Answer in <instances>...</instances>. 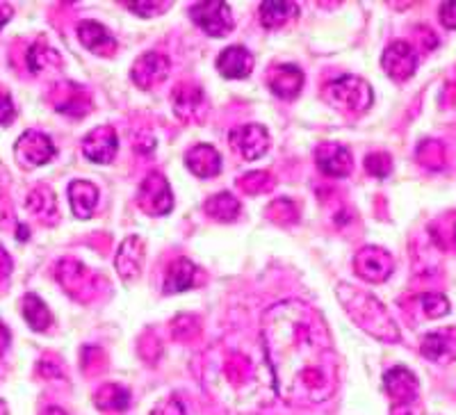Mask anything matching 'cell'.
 <instances>
[{"mask_svg":"<svg viewBox=\"0 0 456 415\" xmlns=\"http://www.w3.org/2000/svg\"><path fill=\"white\" fill-rule=\"evenodd\" d=\"M60 94H62V99L55 101V110L57 112H62V115L69 117H85L89 112V99L87 94L83 92L80 85H60Z\"/></svg>","mask_w":456,"mask_h":415,"instance_id":"cell-25","label":"cell"},{"mask_svg":"<svg viewBox=\"0 0 456 415\" xmlns=\"http://www.w3.org/2000/svg\"><path fill=\"white\" fill-rule=\"evenodd\" d=\"M315 160L322 174H327L331 178H345L352 172L354 160L345 146L336 144V142H322L315 149Z\"/></svg>","mask_w":456,"mask_h":415,"instance_id":"cell-11","label":"cell"},{"mask_svg":"<svg viewBox=\"0 0 456 415\" xmlns=\"http://www.w3.org/2000/svg\"><path fill=\"white\" fill-rule=\"evenodd\" d=\"M336 295L340 299L342 308L347 311V315L352 317V322H356L358 329H363L365 333H370L381 343H399L402 340V333H399L393 315L377 297L352 288L349 283H340Z\"/></svg>","mask_w":456,"mask_h":415,"instance_id":"cell-2","label":"cell"},{"mask_svg":"<svg viewBox=\"0 0 456 415\" xmlns=\"http://www.w3.org/2000/svg\"><path fill=\"white\" fill-rule=\"evenodd\" d=\"M10 272H12V258H10V254H7V251L0 247V281L7 279V276H10Z\"/></svg>","mask_w":456,"mask_h":415,"instance_id":"cell-40","label":"cell"},{"mask_svg":"<svg viewBox=\"0 0 456 415\" xmlns=\"http://www.w3.org/2000/svg\"><path fill=\"white\" fill-rule=\"evenodd\" d=\"M265 215L276 224H295L297 219H299V210H297V206L290 199H276V201L270 203V208L265 210Z\"/></svg>","mask_w":456,"mask_h":415,"instance_id":"cell-33","label":"cell"},{"mask_svg":"<svg viewBox=\"0 0 456 415\" xmlns=\"http://www.w3.org/2000/svg\"><path fill=\"white\" fill-rule=\"evenodd\" d=\"M206 213L208 217H213L215 222H235L240 215V201L228 192H219L206 201Z\"/></svg>","mask_w":456,"mask_h":415,"instance_id":"cell-28","label":"cell"},{"mask_svg":"<svg viewBox=\"0 0 456 415\" xmlns=\"http://www.w3.org/2000/svg\"><path fill=\"white\" fill-rule=\"evenodd\" d=\"M254 55L244 46H228L226 51H222V55L217 58V71L222 73L224 78L231 80H242L249 78L251 71H254Z\"/></svg>","mask_w":456,"mask_h":415,"instance_id":"cell-17","label":"cell"},{"mask_svg":"<svg viewBox=\"0 0 456 415\" xmlns=\"http://www.w3.org/2000/svg\"><path fill=\"white\" fill-rule=\"evenodd\" d=\"M263 352L285 404L311 406L338 390V354L320 313L288 299L263 315Z\"/></svg>","mask_w":456,"mask_h":415,"instance_id":"cell-1","label":"cell"},{"mask_svg":"<svg viewBox=\"0 0 456 415\" xmlns=\"http://www.w3.org/2000/svg\"><path fill=\"white\" fill-rule=\"evenodd\" d=\"M304 80H306V76L295 64H281V67L272 69L270 76H267V85H270L272 94L285 101H292L299 96Z\"/></svg>","mask_w":456,"mask_h":415,"instance_id":"cell-15","label":"cell"},{"mask_svg":"<svg viewBox=\"0 0 456 415\" xmlns=\"http://www.w3.org/2000/svg\"><path fill=\"white\" fill-rule=\"evenodd\" d=\"M69 201H71L76 217L89 219L99 203V187L89 181H73L69 185Z\"/></svg>","mask_w":456,"mask_h":415,"instance_id":"cell-21","label":"cell"},{"mask_svg":"<svg viewBox=\"0 0 456 415\" xmlns=\"http://www.w3.org/2000/svg\"><path fill=\"white\" fill-rule=\"evenodd\" d=\"M231 144L244 160H258L270 149V133L260 124H244L231 133Z\"/></svg>","mask_w":456,"mask_h":415,"instance_id":"cell-9","label":"cell"},{"mask_svg":"<svg viewBox=\"0 0 456 415\" xmlns=\"http://www.w3.org/2000/svg\"><path fill=\"white\" fill-rule=\"evenodd\" d=\"M324 99L336 108L345 110L349 115H361L368 112L370 105L374 103L372 87L358 76H345L340 80H333L324 89Z\"/></svg>","mask_w":456,"mask_h":415,"instance_id":"cell-3","label":"cell"},{"mask_svg":"<svg viewBox=\"0 0 456 415\" xmlns=\"http://www.w3.org/2000/svg\"><path fill=\"white\" fill-rule=\"evenodd\" d=\"M390 415H413V411H411V404H393Z\"/></svg>","mask_w":456,"mask_h":415,"instance_id":"cell-43","label":"cell"},{"mask_svg":"<svg viewBox=\"0 0 456 415\" xmlns=\"http://www.w3.org/2000/svg\"><path fill=\"white\" fill-rule=\"evenodd\" d=\"M10 340H12L10 331H7L5 324L0 322V356H3V354L7 352V347H10Z\"/></svg>","mask_w":456,"mask_h":415,"instance_id":"cell-41","label":"cell"},{"mask_svg":"<svg viewBox=\"0 0 456 415\" xmlns=\"http://www.w3.org/2000/svg\"><path fill=\"white\" fill-rule=\"evenodd\" d=\"M21 311H23V317H26V322L30 324L32 331H48V329H51L53 324L51 311H48L46 304H44L35 292H28V295L23 297Z\"/></svg>","mask_w":456,"mask_h":415,"instance_id":"cell-27","label":"cell"},{"mask_svg":"<svg viewBox=\"0 0 456 415\" xmlns=\"http://www.w3.org/2000/svg\"><path fill=\"white\" fill-rule=\"evenodd\" d=\"M42 415H67V413H64L62 409H57V406H51V409H46V411H44Z\"/></svg>","mask_w":456,"mask_h":415,"instance_id":"cell-44","label":"cell"},{"mask_svg":"<svg viewBox=\"0 0 456 415\" xmlns=\"http://www.w3.org/2000/svg\"><path fill=\"white\" fill-rule=\"evenodd\" d=\"M171 103L181 119H199L203 110H206V99H203V89L194 83H181L174 94H171Z\"/></svg>","mask_w":456,"mask_h":415,"instance_id":"cell-18","label":"cell"},{"mask_svg":"<svg viewBox=\"0 0 456 415\" xmlns=\"http://www.w3.org/2000/svg\"><path fill=\"white\" fill-rule=\"evenodd\" d=\"M117 151H119V137H117L112 126H99V128H94L83 140L85 158L96 162V165H108V162H112L114 156H117Z\"/></svg>","mask_w":456,"mask_h":415,"instance_id":"cell-10","label":"cell"},{"mask_svg":"<svg viewBox=\"0 0 456 415\" xmlns=\"http://www.w3.org/2000/svg\"><path fill=\"white\" fill-rule=\"evenodd\" d=\"M0 415H10V409H7V404L3 400H0Z\"/></svg>","mask_w":456,"mask_h":415,"instance_id":"cell-45","label":"cell"},{"mask_svg":"<svg viewBox=\"0 0 456 415\" xmlns=\"http://www.w3.org/2000/svg\"><path fill=\"white\" fill-rule=\"evenodd\" d=\"M78 39L87 51L96 53V55H112L117 51V39L110 35L105 26L96 21H83L78 26Z\"/></svg>","mask_w":456,"mask_h":415,"instance_id":"cell-20","label":"cell"},{"mask_svg":"<svg viewBox=\"0 0 456 415\" xmlns=\"http://www.w3.org/2000/svg\"><path fill=\"white\" fill-rule=\"evenodd\" d=\"M420 354L441 365L456 361V327L427 333L420 343Z\"/></svg>","mask_w":456,"mask_h":415,"instance_id":"cell-14","label":"cell"},{"mask_svg":"<svg viewBox=\"0 0 456 415\" xmlns=\"http://www.w3.org/2000/svg\"><path fill=\"white\" fill-rule=\"evenodd\" d=\"M299 7L290 0H267L260 5V23H263L267 30H276V28L285 26L290 21L292 16L297 14Z\"/></svg>","mask_w":456,"mask_h":415,"instance_id":"cell-26","label":"cell"},{"mask_svg":"<svg viewBox=\"0 0 456 415\" xmlns=\"http://www.w3.org/2000/svg\"><path fill=\"white\" fill-rule=\"evenodd\" d=\"M57 279L67 288V292H71L76 297V290H83V288H92V274L85 265H80L78 260H60L57 263Z\"/></svg>","mask_w":456,"mask_h":415,"instance_id":"cell-24","label":"cell"},{"mask_svg":"<svg viewBox=\"0 0 456 415\" xmlns=\"http://www.w3.org/2000/svg\"><path fill=\"white\" fill-rule=\"evenodd\" d=\"M187 169L197 178H213L222 172V156L210 144H197L185 153Z\"/></svg>","mask_w":456,"mask_h":415,"instance_id":"cell-19","label":"cell"},{"mask_svg":"<svg viewBox=\"0 0 456 415\" xmlns=\"http://www.w3.org/2000/svg\"><path fill=\"white\" fill-rule=\"evenodd\" d=\"M55 153L57 151L51 137L39 133V130H28V133H23L14 146L16 160H19L21 167H26V169L46 165V162H51L55 158Z\"/></svg>","mask_w":456,"mask_h":415,"instance_id":"cell-5","label":"cell"},{"mask_svg":"<svg viewBox=\"0 0 456 415\" xmlns=\"http://www.w3.org/2000/svg\"><path fill=\"white\" fill-rule=\"evenodd\" d=\"M194 276H197V267H194L192 260H174L165 276V292L167 295H178V292L190 290L194 286Z\"/></svg>","mask_w":456,"mask_h":415,"instance_id":"cell-22","label":"cell"},{"mask_svg":"<svg viewBox=\"0 0 456 415\" xmlns=\"http://www.w3.org/2000/svg\"><path fill=\"white\" fill-rule=\"evenodd\" d=\"M418 53L415 48L411 46L409 42H393L388 48L384 51V58H381V67H384L386 76L393 78L395 83H406L418 69Z\"/></svg>","mask_w":456,"mask_h":415,"instance_id":"cell-8","label":"cell"},{"mask_svg":"<svg viewBox=\"0 0 456 415\" xmlns=\"http://www.w3.org/2000/svg\"><path fill=\"white\" fill-rule=\"evenodd\" d=\"M16 110H14V103H12L10 96H5V94H0V126H7L12 119H14Z\"/></svg>","mask_w":456,"mask_h":415,"instance_id":"cell-38","label":"cell"},{"mask_svg":"<svg viewBox=\"0 0 456 415\" xmlns=\"http://www.w3.org/2000/svg\"><path fill=\"white\" fill-rule=\"evenodd\" d=\"M26 206L39 222L51 224V226L57 222V201L51 187L37 185L35 190L28 194Z\"/></svg>","mask_w":456,"mask_h":415,"instance_id":"cell-23","label":"cell"},{"mask_svg":"<svg viewBox=\"0 0 456 415\" xmlns=\"http://www.w3.org/2000/svg\"><path fill=\"white\" fill-rule=\"evenodd\" d=\"M60 64H62V58H60L53 48H48L44 42H37L35 46H30V51H28V67H30L32 73H42L44 69L60 67Z\"/></svg>","mask_w":456,"mask_h":415,"instance_id":"cell-30","label":"cell"},{"mask_svg":"<svg viewBox=\"0 0 456 415\" xmlns=\"http://www.w3.org/2000/svg\"><path fill=\"white\" fill-rule=\"evenodd\" d=\"M384 388L393 397L395 404H413L420 395V384L415 379V374L404 365H397V368L386 372Z\"/></svg>","mask_w":456,"mask_h":415,"instance_id":"cell-13","label":"cell"},{"mask_svg":"<svg viewBox=\"0 0 456 415\" xmlns=\"http://www.w3.org/2000/svg\"><path fill=\"white\" fill-rule=\"evenodd\" d=\"M420 301V308L429 320H438V317H445L447 313L452 311L450 301H447L445 295L441 292H427V295L418 297Z\"/></svg>","mask_w":456,"mask_h":415,"instance_id":"cell-32","label":"cell"},{"mask_svg":"<svg viewBox=\"0 0 456 415\" xmlns=\"http://www.w3.org/2000/svg\"><path fill=\"white\" fill-rule=\"evenodd\" d=\"M10 19H12V7L7 5V3H0V28L5 26Z\"/></svg>","mask_w":456,"mask_h":415,"instance_id":"cell-42","label":"cell"},{"mask_svg":"<svg viewBox=\"0 0 456 415\" xmlns=\"http://www.w3.org/2000/svg\"><path fill=\"white\" fill-rule=\"evenodd\" d=\"M240 190L247 194H263V192H270L272 187H274V178L272 174L267 172H251L247 176H242L238 181Z\"/></svg>","mask_w":456,"mask_h":415,"instance_id":"cell-34","label":"cell"},{"mask_svg":"<svg viewBox=\"0 0 456 415\" xmlns=\"http://www.w3.org/2000/svg\"><path fill=\"white\" fill-rule=\"evenodd\" d=\"M153 415H185V409H183L181 402L171 397V400L162 402V404L153 411Z\"/></svg>","mask_w":456,"mask_h":415,"instance_id":"cell-39","label":"cell"},{"mask_svg":"<svg viewBox=\"0 0 456 415\" xmlns=\"http://www.w3.org/2000/svg\"><path fill=\"white\" fill-rule=\"evenodd\" d=\"M365 172L374 178H388L393 172V158L388 153H370L365 158Z\"/></svg>","mask_w":456,"mask_h":415,"instance_id":"cell-35","label":"cell"},{"mask_svg":"<svg viewBox=\"0 0 456 415\" xmlns=\"http://www.w3.org/2000/svg\"><path fill=\"white\" fill-rule=\"evenodd\" d=\"M169 76V60L160 53H144L135 64H133V71H130V78L137 87L151 89L160 85L162 80Z\"/></svg>","mask_w":456,"mask_h":415,"instance_id":"cell-12","label":"cell"},{"mask_svg":"<svg viewBox=\"0 0 456 415\" xmlns=\"http://www.w3.org/2000/svg\"><path fill=\"white\" fill-rule=\"evenodd\" d=\"M418 162L425 165L427 169H443L445 167V149H443L441 142L436 140H425L418 146V153H415Z\"/></svg>","mask_w":456,"mask_h":415,"instance_id":"cell-31","label":"cell"},{"mask_svg":"<svg viewBox=\"0 0 456 415\" xmlns=\"http://www.w3.org/2000/svg\"><path fill=\"white\" fill-rule=\"evenodd\" d=\"M441 23L447 30H456V0L441 5Z\"/></svg>","mask_w":456,"mask_h":415,"instance_id":"cell-37","label":"cell"},{"mask_svg":"<svg viewBox=\"0 0 456 415\" xmlns=\"http://www.w3.org/2000/svg\"><path fill=\"white\" fill-rule=\"evenodd\" d=\"M94 404L101 411H126L130 406V393L124 386L105 384L94 395Z\"/></svg>","mask_w":456,"mask_h":415,"instance_id":"cell-29","label":"cell"},{"mask_svg":"<svg viewBox=\"0 0 456 415\" xmlns=\"http://www.w3.org/2000/svg\"><path fill=\"white\" fill-rule=\"evenodd\" d=\"M354 270L368 283H384L393 276L395 260L381 247H363L354 256Z\"/></svg>","mask_w":456,"mask_h":415,"instance_id":"cell-7","label":"cell"},{"mask_svg":"<svg viewBox=\"0 0 456 415\" xmlns=\"http://www.w3.org/2000/svg\"><path fill=\"white\" fill-rule=\"evenodd\" d=\"M144 240L137 238V235H130L121 242L119 251H117V258H114V267L119 272V276L124 281H133L135 276H140L142 265H144Z\"/></svg>","mask_w":456,"mask_h":415,"instance_id":"cell-16","label":"cell"},{"mask_svg":"<svg viewBox=\"0 0 456 415\" xmlns=\"http://www.w3.org/2000/svg\"><path fill=\"white\" fill-rule=\"evenodd\" d=\"M190 16H192V21L210 37H226L235 26L231 7H228L226 3H222V0L197 3V5L190 10Z\"/></svg>","mask_w":456,"mask_h":415,"instance_id":"cell-6","label":"cell"},{"mask_svg":"<svg viewBox=\"0 0 456 415\" xmlns=\"http://www.w3.org/2000/svg\"><path fill=\"white\" fill-rule=\"evenodd\" d=\"M137 203L151 217H160V215H169L174 208V194L162 174H149L144 183L140 185L137 192Z\"/></svg>","mask_w":456,"mask_h":415,"instance_id":"cell-4","label":"cell"},{"mask_svg":"<svg viewBox=\"0 0 456 415\" xmlns=\"http://www.w3.org/2000/svg\"><path fill=\"white\" fill-rule=\"evenodd\" d=\"M126 7H128L130 12H135V14H140L142 19H149V16H156L160 14V12L169 10L171 3H167V0H158V3H146V0H140V3H126Z\"/></svg>","mask_w":456,"mask_h":415,"instance_id":"cell-36","label":"cell"}]
</instances>
